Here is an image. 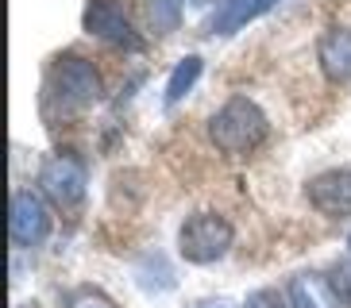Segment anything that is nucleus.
Here are the masks:
<instances>
[{"instance_id": "nucleus-1", "label": "nucleus", "mask_w": 351, "mask_h": 308, "mask_svg": "<svg viewBox=\"0 0 351 308\" xmlns=\"http://www.w3.org/2000/svg\"><path fill=\"white\" fill-rule=\"evenodd\" d=\"M104 97V81L85 54H58L43 81V108L47 116H77L89 112Z\"/></svg>"}, {"instance_id": "nucleus-2", "label": "nucleus", "mask_w": 351, "mask_h": 308, "mask_svg": "<svg viewBox=\"0 0 351 308\" xmlns=\"http://www.w3.org/2000/svg\"><path fill=\"white\" fill-rule=\"evenodd\" d=\"M267 131H270V120L251 97H228L213 112V120H208V139L228 158L258 151L267 143Z\"/></svg>"}, {"instance_id": "nucleus-3", "label": "nucleus", "mask_w": 351, "mask_h": 308, "mask_svg": "<svg viewBox=\"0 0 351 308\" xmlns=\"http://www.w3.org/2000/svg\"><path fill=\"white\" fill-rule=\"evenodd\" d=\"M236 243V227L228 224L220 212H193L186 224L178 227V255L189 266H213L232 251Z\"/></svg>"}, {"instance_id": "nucleus-4", "label": "nucleus", "mask_w": 351, "mask_h": 308, "mask_svg": "<svg viewBox=\"0 0 351 308\" xmlns=\"http://www.w3.org/2000/svg\"><path fill=\"white\" fill-rule=\"evenodd\" d=\"M85 189H89V170H85L82 158H73V154H51V158H43L39 193L47 196L54 208H62V212L82 208Z\"/></svg>"}, {"instance_id": "nucleus-5", "label": "nucleus", "mask_w": 351, "mask_h": 308, "mask_svg": "<svg viewBox=\"0 0 351 308\" xmlns=\"http://www.w3.org/2000/svg\"><path fill=\"white\" fill-rule=\"evenodd\" d=\"M82 27H85V35H93V39L108 42V47H116V51L139 54L147 47L143 35L135 31L132 16L124 12V4H120V0H85Z\"/></svg>"}, {"instance_id": "nucleus-6", "label": "nucleus", "mask_w": 351, "mask_h": 308, "mask_svg": "<svg viewBox=\"0 0 351 308\" xmlns=\"http://www.w3.org/2000/svg\"><path fill=\"white\" fill-rule=\"evenodd\" d=\"M54 216L47 208V196L35 189H16L8 205V235L20 251H35L51 239Z\"/></svg>"}, {"instance_id": "nucleus-7", "label": "nucleus", "mask_w": 351, "mask_h": 308, "mask_svg": "<svg viewBox=\"0 0 351 308\" xmlns=\"http://www.w3.org/2000/svg\"><path fill=\"white\" fill-rule=\"evenodd\" d=\"M305 196L328 220L351 216V170H324V174H317L309 181V189H305Z\"/></svg>"}, {"instance_id": "nucleus-8", "label": "nucleus", "mask_w": 351, "mask_h": 308, "mask_svg": "<svg viewBox=\"0 0 351 308\" xmlns=\"http://www.w3.org/2000/svg\"><path fill=\"white\" fill-rule=\"evenodd\" d=\"M317 62L320 73L332 85H348L351 81V27H328L317 42Z\"/></svg>"}, {"instance_id": "nucleus-9", "label": "nucleus", "mask_w": 351, "mask_h": 308, "mask_svg": "<svg viewBox=\"0 0 351 308\" xmlns=\"http://www.w3.org/2000/svg\"><path fill=\"white\" fill-rule=\"evenodd\" d=\"M278 4L282 0H224L217 8V16H213V23H208V31H213V35H232V31L255 23L258 16L274 12Z\"/></svg>"}, {"instance_id": "nucleus-10", "label": "nucleus", "mask_w": 351, "mask_h": 308, "mask_svg": "<svg viewBox=\"0 0 351 308\" xmlns=\"http://www.w3.org/2000/svg\"><path fill=\"white\" fill-rule=\"evenodd\" d=\"M286 289H289L293 308H343L340 300H336V293H332L324 274H298Z\"/></svg>"}, {"instance_id": "nucleus-11", "label": "nucleus", "mask_w": 351, "mask_h": 308, "mask_svg": "<svg viewBox=\"0 0 351 308\" xmlns=\"http://www.w3.org/2000/svg\"><path fill=\"white\" fill-rule=\"evenodd\" d=\"M201 70H205L201 54H186V58H182L174 70H170V77H166V108L182 104L189 92H193V85L201 81Z\"/></svg>"}, {"instance_id": "nucleus-12", "label": "nucleus", "mask_w": 351, "mask_h": 308, "mask_svg": "<svg viewBox=\"0 0 351 308\" xmlns=\"http://www.w3.org/2000/svg\"><path fill=\"white\" fill-rule=\"evenodd\" d=\"M182 4H186V0H143L151 31H155V35H174V31L182 27Z\"/></svg>"}, {"instance_id": "nucleus-13", "label": "nucleus", "mask_w": 351, "mask_h": 308, "mask_svg": "<svg viewBox=\"0 0 351 308\" xmlns=\"http://www.w3.org/2000/svg\"><path fill=\"white\" fill-rule=\"evenodd\" d=\"M66 308H120L104 289H97V285H82V289H73L70 293V300H66Z\"/></svg>"}, {"instance_id": "nucleus-14", "label": "nucleus", "mask_w": 351, "mask_h": 308, "mask_svg": "<svg viewBox=\"0 0 351 308\" xmlns=\"http://www.w3.org/2000/svg\"><path fill=\"white\" fill-rule=\"evenodd\" d=\"M239 308H293V300H289V289L267 285V289H255V293H251Z\"/></svg>"}, {"instance_id": "nucleus-15", "label": "nucleus", "mask_w": 351, "mask_h": 308, "mask_svg": "<svg viewBox=\"0 0 351 308\" xmlns=\"http://www.w3.org/2000/svg\"><path fill=\"white\" fill-rule=\"evenodd\" d=\"M328 285L332 293H336V300H340L343 308H351V262H336V266L328 270Z\"/></svg>"}, {"instance_id": "nucleus-16", "label": "nucleus", "mask_w": 351, "mask_h": 308, "mask_svg": "<svg viewBox=\"0 0 351 308\" xmlns=\"http://www.w3.org/2000/svg\"><path fill=\"white\" fill-rule=\"evenodd\" d=\"M193 308H232V305H228V300H197Z\"/></svg>"}, {"instance_id": "nucleus-17", "label": "nucleus", "mask_w": 351, "mask_h": 308, "mask_svg": "<svg viewBox=\"0 0 351 308\" xmlns=\"http://www.w3.org/2000/svg\"><path fill=\"white\" fill-rule=\"evenodd\" d=\"M189 4H213V0H189Z\"/></svg>"}, {"instance_id": "nucleus-18", "label": "nucleus", "mask_w": 351, "mask_h": 308, "mask_svg": "<svg viewBox=\"0 0 351 308\" xmlns=\"http://www.w3.org/2000/svg\"><path fill=\"white\" fill-rule=\"evenodd\" d=\"M348 246H351V235H348Z\"/></svg>"}]
</instances>
